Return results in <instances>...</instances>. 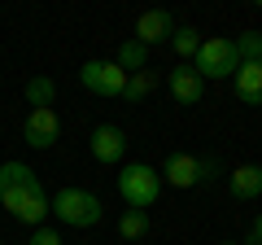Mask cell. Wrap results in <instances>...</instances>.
<instances>
[{"label": "cell", "instance_id": "obj_3", "mask_svg": "<svg viewBox=\"0 0 262 245\" xmlns=\"http://www.w3.org/2000/svg\"><path fill=\"white\" fill-rule=\"evenodd\" d=\"M48 210H53L57 219H61L66 228H96L101 223V197L88 189H61L53 201H48Z\"/></svg>", "mask_w": 262, "mask_h": 245}, {"label": "cell", "instance_id": "obj_15", "mask_svg": "<svg viewBox=\"0 0 262 245\" xmlns=\"http://www.w3.org/2000/svg\"><path fill=\"white\" fill-rule=\"evenodd\" d=\"M170 48L184 57V66H192L196 48H201V31H196V27H175V35H170Z\"/></svg>", "mask_w": 262, "mask_h": 245}, {"label": "cell", "instance_id": "obj_2", "mask_svg": "<svg viewBox=\"0 0 262 245\" xmlns=\"http://www.w3.org/2000/svg\"><path fill=\"white\" fill-rule=\"evenodd\" d=\"M48 201H53V197L44 193L39 175L27 179V184H13V189L0 193V206L9 210L18 223H31V228H44V215H53V210H48Z\"/></svg>", "mask_w": 262, "mask_h": 245}, {"label": "cell", "instance_id": "obj_11", "mask_svg": "<svg viewBox=\"0 0 262 245\" xmlns=\"http://www.w3.org/2000/svg\"><path fill=\"white\" fill-rule=\"evenodd\" d=\"M232 84H236V96H241L245 105H262V62H245V66H236Z\"/></svg>", "mask_w": 262, "mask_h": 245}, {"label": "cell", "instance_id": "obj_4", "mask_svg": "<svg viewBox=\"0 0 262 245\" xmlns=\"http://www.w3.org/2000/svg\"><path fill=\"white\" fill-rule=\"evenodd\" d=\"M236 66H241V57H236V48H232L227 35H206L201 48H196V57H192V70L206 79V84L210 79H232Z\"/></svg>", "mask_w": 262, "mask_h": 245}, {"label": "cell", "instance_id": "obj_12", "mask_svg": "<svg viewBox=\"0 0 262 245\" xmlns=\"http://www.w3.org/2000/svg\"><path fill=\"white\" fill-rule=\"evenodd\" d=\"M227 193H232L236 201L262 197V167H236L232 175H227Z\"/></svg>", "mask_w": 262, "mask_h": 245}, {"label": "cell", "instance_id": "obj_22", "mask_svg": "<svg viewBox=\"0 0 262 245\" xmlns=\"http://www.w3.org/2000/svg\"><path fill=\"white\" fill-rule=\"evenodd\" d=\"M219 245H241V241H219Z\"/></svg>", "mask_w": 262, "mask_h": 245}, {"label": "cell", "instance_id": "obj_7", "mask_svg": "<svg viewBox=\"0 0 262 245\" xmlns=\"http://www.w3.org/2000/svg\"><path fill=\"white\" fill-rule=\"evenodd\" d=\"M88 149H92V158L101 162V167H114V162H122V153H127V136H122V127H114V122H101V127L88 136Z\"/></svg>", "mask_w": 262, "mask_h": 245}, {"label": "cell", "instance_id": "obj_24", "mask_svg": "<svg viewBox=\"0 0 262 245\" xmlns=\"http://www.w3.org/2000/svg\"><path fill=\"white\" fill-rule=\"evenodd\" d=\"M0 245H5V241H0Z\"/></svg>", "mask_w": 262, "mask_h": 245}, {"label": "cell", "instance_id": "obj_1", "mask_svg": "<svg viewBox=\"0 0 262 245\" xmlns=\"http://www.w3.org/2000/svg\"><path fill=\"white\" fill-rule=\"evenodd\" d=\"M118 197L127 201L131 210H144V215H149V206L162 197V175L149 162H127V167L118 171Z\"/></svg>", "mask_w": 262, "mask_h": 245}, {"label": "cell", "instance_id": "obj_16", "mask_svg": "<svg viewBox=\"0 0 262 245\" xmlns=\"http://www.w3.org/2000/svg\"><path fill=\"white\" fill-rule=\"evenodd\" d=\"M236 57H241V66L245 62H262V31H241V35L232 39Z\"/></svg>", "mask_w": 262, "mask_h": 245}, {"label": "cell", "instance_id": "obj_8", "mask_svg": "<svg viewBox=\"0 0 262 245\" xmlns=\"http://www.w3.org/2000/svg\"><path fill=\"white\" fill-rule=\"evenodd\" d=\"M170 35H175V18L166 9H149V13L136 18V44H144V48L170 44Z\"/></svg>", "mask_w": 262, "mask_h": 245}, {"label": "cell", "instance_id": "obj_19", "mask_svg": "<svg viewBox=\"0 0 262 245\" xmlns=\"http://www.w3.org/2000/svg\"><path fill=\"white\" fill-rule=\"evenodd\" d=\"M27 245H61V236H57V228H35Z\"/></svg>", "mask_w": 262, "mask_h": 245}, {"label": "cell", "instance_id": "obj_9", "mask_svg": "<svg viewBox=\"0 0 262 245\" xmlns=\"http://www.w3.org/2000/svg\"><path fill=\"white\" fill-rule=\"evenodd\" d=\"M158 175L170 189H196V184H201V158H192V153H170Z\"/></svg>", "mask_w": 262, "mask_h": 245}, {"label": "cell", "instance_id": "obj_10", "mask_svg": "<svg viewBox=\"0 0 262 245\" xmlns=\"http://www.w3.org/2000/svg\"><path fill=\"white\" fill-rule=\"evenodd\" d=\"M166 88H170V96H175L179 105H196L201 96H206V79L196 75L192 66H179V70H170V75H166Z\"/></svg>", "mask_w": 262, "mask_h": 245}, {"label": "cell", "instance_id": "obj_21", "mask_svg": "<svg viewBox=\"0 0 262 245\" xmlns=\"http://www.w3.org/2000/svg\"><path fill=\"white\" fill-rule=\"evenodd\" d=\"M219 175V167H214V162H210V158H201V184H210V179H214Z\"/></svg>", "mask_w": 262, "mask_h": 245}, {"label": "cell", "instance_id": "obj_17", "mask_svg": "<svg viewBox=\"0 0 262 245\" xmlns=\"http://www.w3.org/2000/svg\"><path fill=\"white\" fill-rule=\"evenodd\" d=\"M158 88L153 70H140V75H127V88H122V101H144V96Z\"/></svg>", "mask_w": 262, "mask_h": 245}, {"label": "cell", "instance_id": "obj_6", "mask_svg": "<svg viewBox=\"0 0 262 245\" xmlns=\"http://www.w3.org/2000/svg\"><path fill=\"white\" fill-rule=\"evenodd\" d=\"M57 136H61V118H57V110H31L27 122H22V140L31 145V149H53Z\"/></svg>", "mask_w": 262, "mask_h": 245}, {"label": "cell", "instance_id": "obj_23", "mask_svg": "<svg viewBox=\"0 0 262 245\" xmlns=\"http://www.w3.org/2000/svg\"><path fill=\"white\" fill-rule=\"evenodd\" d=\"M253 245H262V241H253Z\"/></svg>", "mask_w": 262, "mask_h": 245}, {"label": "cell", "instance_id": "obj_20", "mask_svg": "<svg viewBox=\"0 0 262 245\" xmlns=\"http://www.w3.org/2000/svg\"><path fill=\"white\" fill-rule=\"evenodd\" d=\"M253 241H262V215H253V223H249V236H245V245H253Z\"/></svg>", "mask_w": 262, "mask_h": 245}, {"label": "cell", "instance_id": "obj_18", "mask_svg": "<svg viewBox=\"0 0 262 245\" xmlns=\"http://www.w3.org/2000/svg\"><path fill=\"white\" fill-rule=\"evenodd\" d=\"M118 236H127V241L149 236V215H144V210H127V215L118 219Z\"/></svg>", "mask_w": 262, "mask_h": 245}, {"label": "cell", "instance_id": "obj_13", "mask_svg": "<svg viewBox=\"0 0 262 245\" xmlns=\"http://www.w3.org/2000/svg\"><path fill=\"white\" fill-rule=\"evenodd\" d=\"M114 66L127 70V75H140V70H149V48L136 44V39H127V44H118V53H114Z\"/></svg>", "mask_w": 262, "mask_h": 245}, {"label": "cell", "instance_id": "obj_14", "mask_svg": "<svg viewBox=\"0 0 262 245\" xmlns=\"http://www.w3.org/2000/svg\"><path fill=\"white\" fill-rule=\"evenodd\" d=\"M53 96H57V84L48 75H35L27 84V105L31 110H53Z\"/></svg>", "mask_w": 262, "mask_h": 245}, {"label": "cell", "instance_id": "obj_5", "mask_svg": "<svg viewBox=\"0 0 262 245\" xmlns=\"http://www.w3.org/2000/svg\"><path fill=\"white\" fill-rule=\"evenodd\" d=\"M79 84L96 96H122L127 88V70H118L114 62H83L79 66Z\"/></svg>", "mask_w": 262, "mask_h": 245}]
</instances>
